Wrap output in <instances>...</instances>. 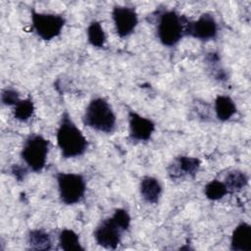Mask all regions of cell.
Returning <instances> with one entry per match:
<instances>
[{
    "label": "cell",
    "instance_id": "e0dca14e",
    "mask_svg": "<svg viewBox=\"0 0 251 251\" xmlns=\"http://www.w3.org/2000/svg\"><path fill=\"white\" fill-rule=\"evenodd\" d=\"M249 177L246 173L240 170H233L227 173L225 177L224 183L226 184L228 193H233L242 190L247 186Z\"/></svg>",
    "mask_w": 251,
    "mask_h": 251
},
{
    "label": "cell",
    "instance_id": "9a60e30c",
    "mask_svg": "<svg viewBox=\"0 0 251 251\" xmlns=\"http://www.w3.org/2000/svg\"><path fill=\"white\" fill-rule=\"evenodd\" d=\"M28 248L31 250L45 251L52 248V240L48 232L43 229H31L27 234Z\"/></svg>",
    "mask_w": 251,
    "mask_h": 251
},
{
    "label": "cell",
    "instance_id": "44dd1931",
    "mask_svg": "<svg viewBox=\"0 0 251 251\" xmlns=\"http://www.w3.org/2000/svg\"><path fill=\"white\" fill-rule=\"evenodd\" d=\"M112 217L114 218V220L117 222V224L126 231L128 229V227L130 226V223H131V218L130 215L128 214V212L126 209L123 208H118L114 211Z\"/></svg>",
    "mask_w": 251,
    "mask_h": 251
},
{
    "label": "cell",
    "instance_id": "ac0fdd59",
    "mask_svg": "<svg viewBox=\"0 0 251 251\" xmlns=\"http://www.w3.org/2000/svg\"><path fill=\"white\" fill-rule=\"evenodd\" d=\"M86 35L88 43L95 48H103L105 46L107 36L102 25L97 22H91L86 28Z\"/></svg>",
    "mask_w": 251,
    "mask_h": 251
},
{
    "label": "cell",
    "instance_id": "d6986e66",
    "mask_svg": "<svg viewBox=\"0 0 251 251\" xmlns=\"http://www.w3.org/2000/svg\"><path fill=\"white\" fill-rule=\"evenodd\" d=\"M34 103L31 97L21 99L13 107V117L19 122H27L34 114Z\"/></svg>",
    "mask_w": 251,
    "mask_h": 251
},
{
    "label": "cell",
    "instance_id": "8fae6325",
    "mask_svg": "<svg viewBox=\"0 0 251 251\" xmlns=\"http://www.w3.org/2000/svg\"><path fill=\"white\" fill-rule=\"evenodd\" d=\"M201 167V161L196 157L180 155L168 167V174L172 179H179L183 177L194 178Z\"/></svg>",
    "mask_w": 251,
    "mask_h": 251
},
{
    "label": "cell",
    "instance_id": "2e32d148",
    "mask_svg": "<svg viewBox=\"0 0 251 251\" xmlns=\"http://www.w3.org/2000/svg\"><path fill=\"white\" fill-rule=\"evenodd\" d=\"M59 246L65 251H83L84 247L81 245L79 235L73 229L63 228L58 237Z\"/></svg>",
    "mask_w": 251,
    "mask_h": 251
},
{
    "label": "cell",
    "instance_id": "ba28073f",
    "mask_svg": "<svg viewBox=\"0 0 251 251\" xmlns=\"http://www.w3.org/2000/svg\"><path fill=\"white\" fill-rule=\"evenodd\" d=\"M125 230L111 216L102 220L93 231L95 242L105 249H116L122 241Z\"/></svg>",
    "mask_w": 251,
    "mask_h": 251
},
{
    "label": "cell",
    "instance_id": "6da1fadb",
    "mask_svg": "<svg viewBox=\"0 0 251 251\" xmlns=\"http://www.w3.org/2000/svg\"><path fill=\"white\" fill-rule=\"evenodd\" d=\"M56 139L57 145L64 159L80 157L88 148V141L86 137L76 126L67 111H65L61 116L56 131Z\"/></svg>",
    "mask_w": 251,
    "mask_h": 251
},
{
    "label": "cell",
    "instance_id": "9c48e42d",
    "mask_svg": "<svg viewBox=\"0 0 251 251\" xmlns=\"http://www.w3.org/2000/svg\"><path fill=\"white\" fill-rule=\"evenodd\" d=\"M112 20L117 34L122 38L129 36L138 25V15L135 9L128 6H114Z\"/></svg>",
    "mask_w": 251,
    "mask_h": 251
},
{
    "label": "cell",
    "instance_id": "603a6c76",
    "mask_svg": "<svg viewBox=\"0 0 251 251\" xmlns=\"http://www.w3.org/2000/svg\"><path fill=\"white\" fill-rule=\"evenodd\" d=\"M27 169L26 167H24V166H21L19 164H14L12 167H11V175L18 180V181H23L25 180L26 175H27Z\"/></svg>",
    "mask_w": 251,
    "mask_h": 251
},
{
    "label": "cell",
    "instance_id": "4fadbf2b",
    "mask_svg": "<svg viewBox=\"0 0 251 251\" xmlns=\"http://www.w3.org/2000/svg\"><path fill=\"white\" fill-rule=\"evenodd\" d=\"M230 250L251 251V226L246 222L239 223L230 236Z\"/></svg>",
    "mask_w": 251,
    "mask_h": 251
},
{
    "label": "cell",
    "instance_id": "8992f818",
    "mask_svg": "<svg viewBox=\"0 0 251 251\" xmlns=\"http://www.w3.org/2000/svg\"><path fill=\"white\" fill-rule=\"evenodd\" d=\"M31 28L42 40L49 41L58 37L66 25V19L62 15L53 13H41L34 9L30 11Z\"/></svg>",
    "mask_w": 251,
    "mask_h": 251
},
{
    "label": "cell",
    "instance_id": "ffe728a7",
    "mask_svg": "<svg viewBox=\"0 0 251 251\" xmlns=\"http://www.w3.org/2000/svg\"><path fill=\"white\" fill-rule=\"evenodd\" d=\"M228 193L227 188L224 181L213 179L209 181L204 187V194L207 199L211 201H217L225 197Z\"/></svg>",
    "mask_w": 251,
    "mask_h": 251
},
{
    "label": "cell",
    "instance_id": "3957f363",
    "mask_svg": "<svg viewBox=\"0 0 251 251\" xmlns=\"http://www.w3.org/2000/svg\"><path fill=\"white\" fill-rule=\"evenodd\" d=\"M187 18L175 10H164L158 14L156 34L159 41L166 47L176 46L184 36Z\"/></svg>",
    "mask_w": 251,
    "mask_h": 251
},
{
    "label": "cell",
    "instance_id": "7a4b0ae2",
    "mask_svg": "<svg viewBox=\"0 0 251 251\" xmlns=\"http://www.w3.org/2000/svg\"><path fill=\"white\" fill-rule=\"evenodd\" d=\"M82 123L93 130L110 134L116 129L117 117L105 98L95 97L87 104L82 115Z\"/></svg>",
    "mask_w": 251,
    "mask_h": 251
},
{
    "label": "cell",
    "instance_id": "5bb4252c",
    "mask_svg": "<svg viewBox=\"0 0 251 251\" xmlns=\"http://www.w3.org/2000/svg\"><path fill=\"white\" fill-rule=\"evenodd\" d=\"M214 110L219 121L226 122L235 115L237 108L231 97L227 95H218L215 99Z\"/></svg>",
    "mask_w": 251,
    "mask_h": 251
},
{
    "label": "cell",
    "instance_id": "7c38bea8",
    "mask_svg": "<svg viewBox=\"0 0 251 251\" xmlns=\"http://www.w3.org/2000/svg\"><path fill=\"white\" fill-rule=\"evenodd\" d=\"M163 187L158 178L152 176H144L140 179L139 193L148 204H157L161 198Z\"/></svg>",
    "mask_w": 251,
    "mask_h": 251
},
{
    "label": "cell",
    "instance_id": "52a82bcc",
    "mask_svg": "<svg viewBox=\"0 0 251 251\" xmlns=\"http://www.w3.org/2000/svg\"><path fill=\"white\" fill-rule=\"evenodd\" d=\"M219 31L218 23L210 13H203L195 21L187 19L184 26V36H189L201 41L214 40Z\"/></svg>",
    "mask_w": 251,
    "mask_h": 251
},
{
    "label": "cell",
    "instance_id": "7402d4cb",
    "mask_svg": "<svg viewBox=\"0 0 251 251\" xmlns=\"http://www.w3.org/2000/svg\"><path fill=\"white\" fill-rule=\"evenodd\" d=\"M20 100V93L14 88H5L1 92V103L5 106L14 107Z\"/></svg>",
    "mask_w": 251,
    "mask_h": 251
},
{
    "label": "cell",
    "instance_id": "277c9868",
    "mask_svg": "<svg viewBox=\"0 0 251 251\" xmlns=\"http://www.w3.org/2000/svg\"><path fill=\"white\" fill-rule=\"evenodd\" d=\"M50 142L41 134L28 135L23 144L21 157L28 170L40 173L45 168Z\"/></svg>",
    "mask_w": 251,
    "mask_h": 251
},
{
    "label": "cell",
    "instance_id": "30bf717a",
    "mask_svg": "<svg viewBox=\"0 0 251 251\" xmlns=\"http://www.w3.org/2000/svg\"><path fill=\"white\" fill-rule=\"evenodd\" d=\"M127 118L129 139L136 142H145L150 140L156 128L155 123L151 119L143 117L134 111H129Z\"/></svg>",
    "mask_w": 251,
    "mask_h": 251
},
{
    "label": "cell",
    "instance_id": "5b68a950",
    "mask_svg": "<svg viewBox=\"0 0 251 251\" xmlns=\"http://www.w3.org/2000/svg\"><path fill=\"white\" fill-rule=\"evenodd\" d=\"M59 197L65 205L79 203L86 192V181L82 175L60 172L56 175Z\"/></svg>",
    "mask_w": 251,
    "mask_h": 251
}]
</instances>
